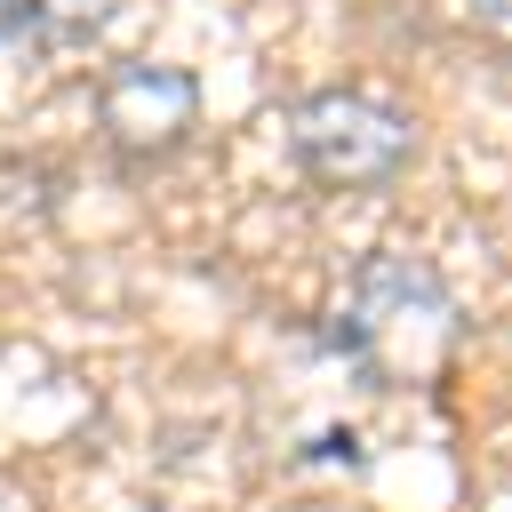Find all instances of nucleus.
<instances>
[{
    "mask_svg": "<svg viewBox=\"0 0 512 512\" xmlns=\"http://www.w3.org/2000/svg\"><path fill=\"white\" fill-rule=\"evenodd\" d=\"M336 344L384 384H432V368L456 344V296L424 256H368Z\"/></svg>",
    "mask_w": 512,
    "mask_h": 512,
    "instance_id": "obj_1",
    "label": "nucleus"
},
{
    "mask_svg": "<svg viewBox=\"0 0 512 512\" xmlns=\"http://www.w3.org/2000/svg\"><path fill=\"white\" fill-rule=\"evenodd\" d=\"M296 160L312 184L328 192H368V184H392L416 152V120L408 104L392 96H368V88H320L296 104Z\"/></svg>",
    "mask_w": 512,
    "mask_h": 512,
    "instance_id": "obj_2",
    "label": "nucleus"
},
{
    "mask_svg": "<svg viewBox=\"0 0 512 512\" xmlns=\"http://www.w3.org/2000/svg\"><path fill=\"white\" fill-rule=\"evenodd\" d=\"M96 120H104V136H112L128 160H152V152H168V144L192 136L200 88H192V72H176V64H120V72L104 80V96H96Z\"/></svg>",
    "mask_w": 512,
    "mask_h": 512,
    "instance_id": "obj_3",
    "label": "nucleus"
},
{
    "mask_svg": "<svg viewBox=\"0 0 512 512\" xmlns=\"http://www.w3.org/2000/svg\"><path fill=\"white\" fill-rule=\"evenodd\" d=\"M16 24H32V32H48V40H88V32H104L112 24V8L120 0H0Z\"/></svg>",
    "mask_w": 512,
    "mask_h": 512,
    "instance_id": "obj_4",
    "label": "nucleus"
},
{
    "mask_svg": "<svg viewBox=\"0 0 512 512\" xmlns=\"http://www.w3.org/2000/svg\"><path fill=\"white\" fill-rule=\"evenodd\" d=\"M472 16H480V32L496 48H512V0H472Z\"/></svg>",
    "mask_w": 512,
    "mask_h": 512,
    "instance_id": "obj_5",
    "label": "nucleus"
}]
</instances>
